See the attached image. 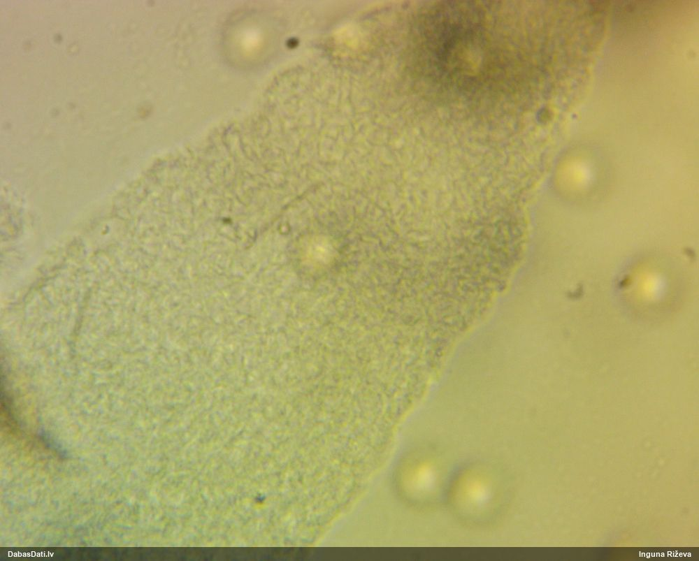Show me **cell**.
Wrapping results in <instances>:
<instances>
[{
  "label": "cell",
  "mask_w": 699,
  "mask_h": 561,
  "mask_svg": "<svg viewBox=\"0 0 699 561\" xmlns=\"http://www.w3.org/2000/svg\"><path fill=\"white\" fill-rule=\"evenodd\" d=\"M461 3H446L433 15L429 29L430 46L440 68L456 75L475 66L481 43L478 16Z\"/></svg>",
  "instance_id": "obj_1"
}]
</instances>
